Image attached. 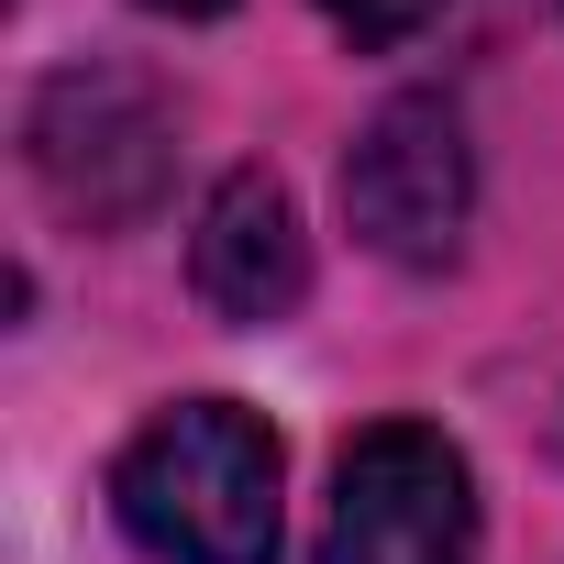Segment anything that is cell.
<instances>
[{"mask_svg": "<svg viewBox=\"0 0 564 564\" xmlns=\"http://www.w3.org/2000/svg\"><path fill=\"white\" fill-rule=\"evenodd\" d=\"M111 509L155 564H276V432L243 399H166L122 443Z\"/></svg>", "mask_w": 564, "mask_h": 564, "instance_id": "6da1fadb", "label": "cell"}, {"mask_svg": "<svg viewBox=\"0 0 564 564\" xmlns=\"http://www.w3.org/2000/svg\"><path fill=\"white\" fill-rule=\"evenodd\" d=\"M322 564H476V476L432 421H377L333 465Z\"/></svg>", "mask_w": 564, "mask_h": 564, "instance_id": "7a4b0ae2", "label": "cell"}, {"mask_svg": "<svg viewBox=\"0 0 564 564\" xmlns=\"http://www.w3.org/2000/svg\"><path fill=\"white\" fill-rule=\"evenodd\" d=\"M344 210H355L366 254H388V265H410V276L454 265V254H465V210H476L465 111L432 100V89L388 100V111L355 133V155H344Z\"/></svg>", "mask_w": 564, "mask_h": 564, "instance_id": "3957f363", "label": "cell"}, {"mask_svg": "<svg viewBox=\"0 0 564 564\" xmlns=\"http://www.w3.org/2000/svg\"><path fill=\"white\" fill-rule=\"evenodd\" d=\"M34 177L78 221H133L166 188V111L122 67H67L34 100Z\"/></svg>", "mask_w": 564, "mask_h": 564, "instance_id": "277c9868", "label": "cell"}, {"mask_svg": "<svg viewBox=\"0 0 564 564\" xmlns=\"http://www.w3.org/2000/svg\"><path fill=\"white\" fill-rule=\"evenodd\" d=\"M188 289L210 300V322L232 333H265V322H289L311 300V232L289 210V188H276L265 166H232L188 232Z\"/></svg>", "mask_w": 564, "mask_h": 564, "instance_id": "5b68a950", "label": "cell"}, {"mask_svg": "<svg viewBox=\"0 0 564 564\" xmlns=\"http://www.w3.org/2000/svg\"><path fill=\"white\" fill-rule=\"evenodd\" d=\"M322 12H333L355 45H399V34H421V23L443 12V0H322Z\"/></svg>", "mask_w": 564, "mask_h": 564, "instance_id": "8992f818", "label": "cell"}, {"mask_svg": "<svg viewBox=\"0 0 564 564\" xmlns=\"http://www.w3.org/2000/svg\"><path fill=\"white\" fill-rule=\"evenodd\" d=\"M144 12H188L199 23V12H232V0H144Z\"/></svg>", "mask_w": 564, "mask_h": 564, "instance_id": "52a82bcc", "label": "cell"}]
</instances>
